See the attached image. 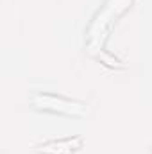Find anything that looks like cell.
<instances>
[{
  "label": "cell",
  "instance_id": "1",
  "mask_svg": "<svg viewBox=\"0 0 152 154\" xmlns=\"http://www.w3.org/2000/svg\"><path fill=\"white\" fill-rule=\"evenodd\" d=\"M32 104L38 109L52 111V113H63L70 116H84L88 115V104L79 102V100H70L65 97H56L48 93H38L32 97Z\"/></svg>",
  "mask_w": 152,
  "mask_h": 154
},
{
  "label": "cell",
  "instance_id": "2",
  "mask_svg": "<svg viewBox=\"0 0 152 154\" xmlns=\"http://www.w3.org/2000/svg\"><path fill=\"white\" fill-rule=\"evenodd\" d=\"M131 0H108L104 9L95 16L93 23H91V29H90V43H102V38L106 34V27L108 23L116 18L118 14H122L127 7H129Z\"/></svg>",
  "mask_w": 152,
  "mask_h": 154
},
{
  "label": "cell",
  "instance_id": "3",
  "mask_svg": "<svg viewBox=\"0 0 152 154\" xmlns=\"http://www.w3.org/2000/svg\"><path fill=\"white\" fill-rule=\"evenodd\" d=\"M81 138H63V140H54L39 147V151L45 154H72L81 147Z\"/></svg>",
  "mask_w": 152,
  "mask_h": 154
}]
</instances>
